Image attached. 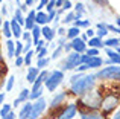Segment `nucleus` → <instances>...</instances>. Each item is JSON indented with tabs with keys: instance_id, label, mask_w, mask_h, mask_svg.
Wrapping results in <instances>:
<instances>
[{
	"instance_id": "obj_5",
	"label": "nucleus",
	"mask_w": 120,
	"mask_h": 119,
	"mask_svg": "<svg viewBox=\"0 0 120 119\" xmlns=\"http://www.w3.org/2000/svg\"><path fill=\"white\" fill-rule=\"evenodd\" d=\"M120 76V69L119 66H109V67H105L102 70H99L94 78H99V79H119Z\"/></svg>"
},
{
	"instance_id": "obj_19",
	"label": "nucleus",
	"mask_w": 120,
	"mask_h": 119,
	"mask_svg": "<svg viewBox=\"0 0 120 119\" xmlns=\"http://www.w3.org/2000/svg\"><path fill=\"white\" fill-rule=\"evenodd\" d=\"M49 23L47 21V14H44V12H37L35 14V24H46Z\"/></svg>"
},
{
	"instance_id": "obj_7",
	"label": "nucleus",
	"mask_w": 120,
	"mask_h": 119,
	"mask_svg": "<svg viewBox=\"0 0 120 119\" xmlns=\"http://www.w3.org/2000/svg\"><path fill=\"white\" fill-rule=\"evenodd\" d=\"M47 107V102L44 98H38L35 101V104H32V110H30V115H29V119H38L43 111L46 110Z\"/></svg>"
},
{
	"instance_id": "obj_29",
	"label": "nucleus",
	"mask_w": 120,
	"mask_h": 119,
	"mask_svg": "<svg viewBox=\"0 0 120 119\" xmlns=\"http://www.w3.org/2000/svg\"><path fill=\"white\" fill-rule=\"evenodd\" d=\"M75 28H88L90 26V21L88 20H75Z\"/></svg>"
},
{
	"instance_id": "obj_49",
	"label": "nucleus",
	"mask_w": 120,
	"mask_h": 119,
	"mask_svg": "<svg viewBox=\"0 0 120 119\" xmlns=\"http://www.w3.org/2000/svg\"><path fill=\"white\" fill-rule=\"evenodd\" d=\"M27 44L26 46H23V52H29V49H30V46H32V41H26Z\"/></svg>"
},
{
	"instance_id": "obj_34",
	"label": "nucleus",
	"mask_w": 120,
	"mask_h": 119,
	"mask_svg": "<svg viewBox=\"0 0 120 119\" xmlns=\"http://www.w3.org/2000/svg\"><path fill=\"white\" fill-rule=\"evenodd\" d=\"M87 57H97L99 55V49H93V48H90V49H87Z\"/></svg>"
},
{
	"instance_id": "obj_2",
	"label": "nucleus",
	"mask_w": 120,
	"mask_h": 119,
	"mask_svg": "<svg viewBox=\"0 0 120 119\" xmlns=\"http://www.w3.org/2000/svg\"><path fill=\"white\" fill-rule=\"evenodd\" d=\"M100 101H102V95L97 90H93V92H87L84 93V96L81 98V104L84 107L90 108V110H96V108L100 107Z\"/></svg>"
},
{
	"instance_id": "obj_16",
	"label": "nucleus",
	"mask_w": 120,
	"mask_h": 119,
	"mask_svg": "<svg viewBox=\"0 0 120 119\" xmlns=\"http://www.w3.org/2000/svg\"><path fill=\"white\" fill-rule=\"evenodd\" d=\"M81 119H103V116L100 113H96V111H81Z\"/></svg>"
},
{
	"instance_id": "obj_58",
	"label": "nucleus",
	"mask_w": 120,
	"mask_h": 119,
	"mask_svg": "<svg viewBox=\"0 0 120 119\" xmlns=\"http://www.w3.org/2000/svg\"><path fill=\"white\" fill-rule=\"evenodd\" d=\"M0 24H2V14H0Z\"/></svg>"
},
{
	"instance_id": "obj_9",
	"label": "nucleus",
	"mask_w": 120,
	"mask_h": 119,
	"mask_svg": "<svg viewBox=\"0 0 120 119\" xmlns=\"http://www.w3.org/2000/svg\"><path fill=\"white\" fill-rule=\"evenodd\" d=\"M70 48L73 49V51L76 52V54H82V52H85V51H87V44H85V43L82 41L79 37H76V38H73V40H71Z\"/></svg>"
},
{
	"instance_id": "obj_25",
	"label": "nucleus",
	"mask_w": 120,
	"mask_h": 119,
	"mask_svg": "<svg viewBox=\"0 0 120 119\" xmlns=\"http://www.w3.org/2000/svg\"><path fill=\"white\" fill-rule=\"evenodd\" d=\"M14 41H11V40H8L6 41V51H8V57L9 58H12L14 57Z\"/></svg>"
},
{
	"instance_id": "obj_30",
	"label": "nucleus",
	"mask_w": 120,
	"mask_h": 119,
	"mask_svg": "<svg viewBox=\"0 0 120 119\" xmlns=\"http://www.w3.org/2000/svg\"><path fill=\"white\" fill-rule=\"evenodd\" d=\"M32 55H34V52H32V51L26 52V57L23 58V63H24L26 66H30V61H32Z\"/></svg>"
},
{
	"instance_id": "obj_61",
	"label": "nucleus",
	"mask_w": 120,
	"mask_h": 119,
	"mask_svg": "<svg viewBox=\"0 0 120 119\" xmlns=\"http://www.w3.org/2000/svg\"><path fill=\"white\" fill-rule=\"evenodd\" d=\"M0 2H2V0H0Z\"/></svg>"
},
{
	"instance_id": "obj_54",
	"label": "nucleus",
	"mask_w": 120,
	"mask_h": 119,
	"mask_svg": "<svg viewBox=\"0 0 120 119\" xmlns=\"http://www.w3.org/2000/svg\"><path fill=\"white\" fill-rule=\"evenodd\" d=\"M62 2H64V0H55V8H56V6H61Z\"/></svg>"
},
{
	"instance_id": "obj_40",
	"label": "nucleus",
	"mask_w": 120,
	"mask_h": 119,
	"mask_svg": "<svg viewBox=\"0 0 120 119\" xmlns=\"http://www.w3.org/2000/svg\"><path fill=\"white\" fill-rule=\"evenodd\" d=\"M106 29H109L111 32H116V34H119V32H120L119 26H112V24H106Z\"/></svg>"
},
{
	"instance_id": "obj_36",
	"label": "nucleus",
	"mask_w": 120,
	"mask_h": 119,
	"mask_svg": "<svg viewBox=\"0 0 120 119\" xmlns=\"http://www.w3.org/2000/svg\"><path fill=\"white\" fill-rule=\"evenodd\" d=\"M62 51H64V49H62L61 46H58V48H56L55 51H53V54H52V58H53V60H55V58H59V57H61V52H62Z\"/></svg>"
},
{
	"instance_id": "obj_59",
	"label": "nucleus",
	"mask_w": 120,
	"mask_h": 119,
	"mask_svg": "<svg viewBox=\"0 0 120 119\" xmlns=\"http://www.w3.org/2000/svg\"><path fill=\"white\" fill-rule=\"evenodd\" d=\"M0 86H2V83H0Z\"/></svg>"
},
{
	"instance_id": "obj_46",
	"label": "nucleus",
	"mask_w": 120,
	"mask_h": 119,
	"mask_svg": "<svg viewBox=\"0 0 120 119\" xmlns=\"http://www.w3.org/2000/svg\"><path fill=\"white\" fill-rule=\"evenodd\" d=\"M87 66H85V64H79V66H78V67H76V72H78V73H79V72H84V70H87Z\"/></svg>"
},
{
	"instance_id": "obj_14",
	"label": "nucleus",
	"mask_w": 120,
	"mask_h": 119,
	"mask_svg": "<svg viewBox=\"0 0 120 119\" xmlns=\"http://www.w3.org/2000/svg\"><path fill=\"white\" fill-rule=\"evenodd\" d=\"M41 34H43V37L46 40H49V41H52L53 35H55L53 29H52V28H49V26H43V28H41Z\"/></svg>"
},
{
	"instance_id": "obj_28",
	"label": "nucleus",
	"mask_w": 120,
	"mask_h": 119,
	"mask_svg": "<svg viewBox=\"0 0 120 119\" xmlns=\"http://www.w3.org/2000/svg\"><path fill=\"white\" fill-rule=\"evenodd\" d=\"M75 20H76V15H75V12H68V14L65 15L64 18H62V23L67 24V23H71V21H75Z\"/></svg>"
},
{
	"instance_id": "obj_38",
	"label": "nucleus",
	"mask_w": 120,
	"mask_h": 119,
	"mask_svg": "<svg viewBox=\"0 0 120 119\" xmlns=\"http://www.w3.org/2000/svg\"><path fill=\"white\" fill-rule=\"evenodd\" d=\"M46 54H47V48L44 46V48H43V49H41V51L38 52V55H37V57H38V60H41V58H46Z\"/></svg>"
},
{
	"instance_id": "obj_17",
	"label": "nucleus",
	"mask_w": 120,
	"mask_h": 119,
	"mask_svg": "<svg viewBox=\"0 0 120 119\" xmlns=\"http://www.w3.org/2000/svg\"><path fill=\"white\" fill-rule=\"evenodd\" d=\"M64 99H65V93H58V95H55V96L52 98V101H50V105H52V107H58V105L61 104Z\"/></svg>"
},
{
	"instance_id": "obj_13",
	"label": "nucleus",
	"mask_w": 120,
	"mask_h": 119,
	"mask_svg": "<svg viewBox=\"0 0 120 119\" xmlns=\"http://www.w3.org/2000/svg\"><path fill=\"white\" fill-rule=\"evenodd\" d=\"M9 26H11V34L14 37H17V38H20L21 37V26L17 23L15 20H12V21H9Z\"/></svg>"
},
{
	"instance_id": "obj_22",
	"label": "nucleus",
	"mask_w": 120,
	"mask_h": 119,
	"mask_svg": "<svg viewBox=\"0 0 120 119\" xmlns=\"http://www.w3.org/2000/svg\"><path fill=\"white\" fill-rule=\"evenodd\" d=\"M97 28H99V31H97V38L102 40V37H105L106 34H108L106 24H105V23H99V24H97Z\"/></svg>"
},
{
	"instance_id": "obj_31",
	"label": "nucleus",
	"mask_w": 120,
	"mask_h": 119,
	"mask_svg": "<svg viewBox=\"0 0 120 119\" xmlns=\"http://www.w3.org/2000/svg\"><path fill=\"white\" fill-rule=\"evenodd\" d=\"M21 52H23V44H21V43H17V46H15V49H14V57H20Z\"/></svg>"
},
{
	"instance_id": "obj_3",
	"label": "nucleus",
	"mask_w": 120,
	"mask_h": 119,
	"mask_svg": "<svg viewBox=\"0 0 120 119\" xmlns=\"http://www.w3.org/2000/svg\"><path fill=\"white\" fill-rule=\"evenodd\" d=\"M84 60H85V55H82V54H76V52H73V54H68L67 58L64 60V63L61 64V69H62V70L76 69L79 64H84ZM62 70H61V72H62Z\"/></svg>"
},
{
	"instance_id": "obj_37",
	"label": "nucleus",
	"mask_w": 120,
	"mask_h": 119,
	"mask_svg": "<svg viewBox=\"0 0 120 119\" xmlns=\"http://www.w3.org/2000/svg\"><path fill=\"white\" fill-rule=\"evenodd\" d=\"M61 6H62V9H64V11H68V9H71V3H70V0H64Z\"/></svg>"
},
{
	"instance_id": "obj_11",
	"label": "nucleus",
	"mask_w": 120,
	"mask_h": 119,
	"mask_svg": "<svg viewBox=\"0 0 120 119\" xmlns=\"http://www.w3.org/2000/svg\"><path fill=\"white\" fill-rule=\"evenodd\" d=\"M35 14H37V12L34 11V9H30L29 14H27V17L24 18V26H26L27 31H30L34 26H35Z\"/></svg>"
},
{
	"instance_id": "obj_57",
	"label": "nucleus",
	"mask_w": 120,
	"mask_h": 119,
	"mask_svg": "<svg viewBox=\"0 0 120 119\" xmlns=\"http://www.w3.org/2000/svg\"><path fill=\"white\" fill-rule=\"evenodd\" d=\"M58 32H59V35H64V34H65V31L62 29V28H59V29H58Z\"/></svg>"
},
{
	"instance_id": "obj_52",
	"label": "nucleus",
	"mask_w": 120,
	"mask_h": 119,
	"mask_svg": "<svg viewBox=\"0 0 120 119\" xmlns=\"http://www.w3.org/2000/svg\"><path fill=\"white\" fill-rule=\"evenodd\" d=\"M64 44H65V37H62V38H59V46L64 48Z\"/></svg>"
},
{
	"instance_id": "obj_60",
	"label": "nucleus",
	"mask_w": 120,
	"mask_h": 119,
	"mask_svg": "<svg viewBox=\"0 0 120 119\" xmlns=\"http://www.w3.org/2000/svg\"><path fill=\"white\" fill-rule=\"evenodd\" d=\"M0 72H2V69H0Z\"/></svg>"
},
{
	"instance_id": "obj_56",
	"label": "nucleus",
	"mask_w": 120,
	"mask_h": 119,
	"mask_svg": "<svg viewBox=\"0 0 120 119\" xmlns=\"http://www.w3.org/2000/svg\"><path fill=\"white\" fill-rule=\"evenodd\" d=\"M3 101H5V95H3V93H0V105L3 104Z\"/></svg>"
},
{
	"instance_id": "obj_8",
	"label": "nucleus",
	"mask_w": 120,
	"mask_h": 119,
	"mask_svg": "<svg viewBox=\"0 0 120 119\" xmlns=\"http://www.w3.org/2000/svg\"><path fill=\"white\" fill-rule=\"evenodd\" d=\"M76 111H78V107L75 104H70L58 115L56 119H73L75 116H76Z\"/></svg>"
},
{
	"instance_id": "obj_24",
	"label": "nucleus",
	"mask_w": 120,
	"mask_h": 119,
	"mask_svg": "<svg viewBox=\"0 0 120 119\" xmlns=\"http://www.w3.org/2000/svg\"><path fill=\"white\" fill-rule=\"evenodd\" d=\"M79 34H81V31H79V28H70V29L67 31V38H76V37H79Z\"/></svg>"
},
{
	"instance_id": "obj_48",
	"label": "nucleus",
	"mask_w": 120,
	"mask_h": 119,
	"mask_svg": "<svg viewBox=\"0 0 120 119\" xmlns=\"http://www.w3.org/2000/svg\"><path fill=\"white\" fill-rule=\"evenodd\" d=\"M81 76H82V75H81V73H78V75H73V76H71V78H70V83H71V84H73V83H75V81H78V79H79V78H81Z\"/></svg>"
},
{
	"instance_id": "obj_18",
	"label": "nucleus",
	"mask_w": 120,
	"mask_h": 119,
	"mask_svg": "<svg viewBox=\"0 0 120 119\" xmlns=\"http://www.w3.org/2000/svg\"><path fill=\"white\" fill-rule=\"evenodd\" d=\"M37 76H38V69L37 67H29L27 75H26V79L29 81V83H34V81L37 79Z\"/></svg>"
},
{
	"instance_id": "obj_50",
	"label": "nucleus",
	"mask_w": 120,
	"mask_h": 119,
	"mask_svg": "<svg viewBox=\"0 0 120 119\" xmlns=\"http://www.w3.org/2000/svg\"><path fill=\"white\" fill-rule=\"evenodd\" d=\"M85 35H87V37H90V38H93V37H94V31H93V29H88Z\"/></svg>"
},
{
	"instance_id": "obj_32",
	"label": "nucleus",
	"mask_w": 120,
	"mask_h": 119,
	"mask_svg": "<svg viewBox=\"0 0 120 119\" xmlns=\"http://www.w3.org/2000/svg\"><path fill=\"white\" fill-rule=\"evenodd\" d=\"M14 81H15L14 76L8 78V83H6V92H11V90H12V87H14Z\"/></svg>"
},
{
	"instance_id": "obj_4",
	"label": "nucleus",
	"mask_w": 120,
	"mask_h": 119,
	"mask_svg": "<svg viewBox=\"0 0 120 119\" xmlns=\"http://www.w3.org/2000/svg\"><path fill=\"white\" fill-rule=\"evenodd\" d=\"M62 79H64V73H62L61 70H53V72H50V73L47 75L44 84H46V87H47L49 92H55L56 87L62 83Z\"/></svg>"
},
{
	"instance_id": "obj_10",
	"label": "nucleus",
	"mask_w": 120,
	"mask_h": 119,
	"mask_svg": "<svg viewBox=\"0 0 120 119\" xmlns=\"http://www.w3.org/2000/svg\"><path fill=\"white\" fill-rule=\"evenodd\" d=\"M84 64L87 66L88 69H90V67H100V66L103 64V60L99 58V57H87V55H85Z\"/></svg>"
},
{
	"instance_id": "obj_51",
	"label": "nucleus",
	"mask_w": 120,
	"mask_h": 119,
	"mask_svg": "<svg viewBox=\"0 0 120 119\" xmlns=\"http://www.w3.org/2000/svg\"><path fill=\"white\" fill-rule=\"evenodd\" d=\"M93 2H96L97 5H106V3H108L106 0H93Z\"/></svg>"
},
{
	"instance_id": "obj_55",
	"label": "nucleus",
	"mask_w": 120,
	"mask_h": 119,
	"mask_svg": "<svg viewBox=\"0 0 120 119\" xmlns=\"http://www.w3.org/2000/svg\"><path fill=\"white\" fill-rule=\"evenodd\" d=\"M32 3H34V0H24V5L26 6H30Z\"/></svg>"
},
{
	"instance_id": "obj_45",
	"label": "nucleus",
	"mask_w": 120,
	"mask_h": 119,
	"mask_svg": "<svg viewBox=\"0 0 120 119\" xmlns=\"http://www.w3.org/2000/svg\"><path fill=\"white\" fill-rule=\"evenodd\" d=\"M0 119H15V115L12 113V111H9L8 115H5V116H2Z\"/></svg>"
},
{
	"instance_id": "obj_1",
	"label": "nucleus",
	"mask_w": 120,
	"mask_h": 119,
	"mask_svg": "<svg viewBox=\"0 0 120 119\" xmlns=\"http://www.w3.org/2000/svg\"><path fill=\"white\" fill-rule=\"evenodd\" d=\"M94 83H96L94 75H85V76L82 75L79 79L71 84V92H73L75 95H84V93L90 92V90L93 89Z\"/></svg>"
},
{
	"instance_id": "obj_53",
	"label": "nucleus",
	"mask_w": 120,
	"mask_h": 119,
	"mask_svg": "<svg viewBox=\"0 0 120 119\" xmlns=\"http://www.w3.org/2000/svg\"><path fill=\"white\" fill-rule=\"evenodd\" d=\"M119 116H120V111L117 110V111H116L114 115H112V118H111V119H119Z\"/></svg>"
},
{
	"instance_id": "obj_21",
	"label": "nucleus",
	"mask_w": 120,
	"mask_h": 119,
	"mask_svg": "<svg viewBox=\"0 0 120 119\" xmlns=\"http://www.w3.org/2000/svg\"><path fill=\"white\" fill-rule=\"evenodd\" d=\"M30 31H32V34H30V37L34 38V43H37V41L40 40V35H41V28L38 26V24H35V26H34V28H32Z\"/></svg>"
},
{
	"instance_id": "obj_47",
	"label": "nucleus",
	"mask_w": 120,
	"mask_h": 119,
	"mask_svg": "<svg viewBox=\"0 0 120 119\" xmlns=\"http://www.w3.org/2000/svg\"><path fill=\"white\" fill-rule=\"evenodd\" d=\"M21 64H23V58H21V57H17V58H15V66H17V67H20Z\"/></svg>"
},
{
	"instance_id": "obj_23",
	"label": "nucleus",
	"mask_w": 120,
	"mask_h": 119,
	"mask_svg": "<svg viewBox=\"0 0 120 119\" xmlns=\"http://www.w3.org/2000/svg\"><path fill=\"white\" fill-rule=\"evenodd\" d=\"M106 54H108L109 60H111V63H114V66L119 64V52H114V51H109V49H106Z\"/></svg>"
},
{
	"instance_id": "obj_35",
	"label": "nucleus",
	"mask_w": 120,
	"mask_h": 119,
	"mask_svg": "<svg viewBox=\"0 0 120 119\" xmlns=\"http://www.w3.org/2000/svg\"><path fill=\"white\" fill-rule=\"evenodd\" d=\"M9 111H11V105L9 104H5L2 107V110H0V116H5V115H8Z\"/></svg>"
},
{
	"instance_id": "obj_43",
	"label": "nucleus",
	"mask_w": 120,
	"mask_h": 119,
	"mask_svg": "<svg viewBox=\"0 0 120 119\" xmlns=\"http://www.w3.org/2000/svg\"><path fill=\"white\" fill-rule=\"evenodd\" d=\"M35 44H37V51H38V52L44 48V41H43V40H38V41H37Z\"/></svg>"
},
{
	"instance_id": "obj_42",
	"label": "nucleus",
	"mask_w": 120,
	"mask_h": 119,
	"mask_svg": "<svg viewBox=\"0 0 120 119\" xmlns=\"http://www.w3.org/2000/svg\"><path fill=\"white\" fill-rule=\"evenodd\" d=\"M49 3V0H40V3H38V6H37V9H43L44 6Z\"/></svg>"
},
{
	"instance_id": "obj_12",
	"label": "nucleus",
	"mask_w": 120,
	"mask_h": 119,
	"mask_svg": "<svg viewBox=\"0 0 120 119\" xmlns=\"http://www.w3.org/2000/svg\"><path fill=\"white\" fill-rule=\"evenodd\" d=\"M30 110H32V104H30V102H26V104L21 107L20 113H18V119H29Z\"/></svg>"
},
{
	"instance_id": "obj_33",
	"label": "nucleus",
	"mask_w": 120,
	"mask_h": 119,
	"mask_svg": "<svg viewBox=\"0 0 120 119\" xmlns=\"http://www.w3.org/2000/svg\"><path fill=\"white\" fill-rule=\"evenodd\" d=\"M47 64H49V58H41V60H38L37 69H43V67H46Z\"/></svg>"
},
{
	"instance_id": "obj_39",
	"label": "nucleus",
	"mask_w": 120,
	"mask_h": 119,
	"mask_svg": "<svg viewBox=\"0 0 120 119\" xmlns=\"http://www.w3.org/2000/svg\"><path fill=\"white\" fill-rule=\"evenodd\" d=\"M47 11H55V0H49V3H47Z\"/></svg>"
},
{
	"instance_id": "obj_20",
	"label": "nucleus",
	"mask_w": 120,
	"mask_h": 119,
	"mask_svg": "<svg viewBox=\"0 0 120 119\" xmlns=\"http://www.w3.org/2000/svg\"><path fill=\"white\" fill-rule=\"evenodd\" d=\"M88 44H90V48H93V49H99V48H102V46H103V43H102V40H100V38L93 37V38H90Z\"/></svg>"
},
{
	"instance_id": "obj_6",
	"label": "nucleus",
	"mask_w": 120,
	"mask_h": 119,
	"mask_svg": "<svg viewBox=\"0 0 120 119\" xmlns=\"http://www.w3.org/2000/svg\"><path fill=\"white\" fill-rule=\"evenodd\" d=\"M119 104V98L116 95H106L105 98H102V101H100V107H102V111L103 113H109V111H112L116 107H117Z\"/></svg>"
},
{
	"instance_id": "obj_27",
	"label": "nucleus",
	"mask_w": 120,
	"mask_h": 119,
	"mask_svg": "<svg viewBox=\"0 0 120 119\" xmlns=\"http://www.w3.org/2000/svg\"><path fill=\"white\" fill-rule=\"evenodd\" d=\"M3 34H5V37H6L8 40L12 37V34H11V26H9V21H5V23H3Z\"/></svg>"
},
{
	"instance_id": "obj_44",
	"label": "nucleus",
	"mask_w": 120,
	"mask_h": 119,
	"mask_svg": "<svg viewBox=\"0 0 120 119\" xmlns=\"http://www.w3.org/2000/svg\"><path fill=\"white\" fill-rule=\"evenodd\" d=\"M55 15H56V12H55V11H50L49 14H47V21H52L53 18H55Z\"/></svg>"
},
{
	"instance_id": "obj_15",
	"label": "nucleus",
	"mask_w": 120,
	"mask_h": 119,
	"mask_svg": "<svg viewBox=\"0 0 120 119\" xmlns=\"http://www.w3.org/2000/svg\"><path fill=\"white\" fill-rule=\"evenodd\" d=\"M29 98V90L27 89H24V90H21V93H20V96H18L17 99L14 101V107H18V105L21 104L23 101H26V99Z\"/></svg>"
},
{
	"instance_id": "obj_26",
	"label": "nucleus",
	"mask_w": 120,
	"mask_h": 119,
	"mask_svg": "<svg viewBox=\"0 0 120 119\" xmlns=\"http://www.w3.org/2000/svg\"><path fill=\"white\" fill-rule=\"evenodd\" d=\"M103 44L108 46V48H116V49H119V38H109V40H106Z\"/></svg>"
},
{
	"instance_id": "obj_41",
	"label": "nucleus",
	"mask_w": 120,
	"mask_h": 119,
	"mask_svg": "<svg viewBox=\"0 0 120 119\" xmlns=\"http://www.w3.org/2000/svg\"><path fill=\"white\" fill-rule=\"evenodd\" d=\"M21 37H23V40H24V41H30V38H32V37H30V32H29V31L23 32V34H21Z\"/></svg>"
}]
</instances>
